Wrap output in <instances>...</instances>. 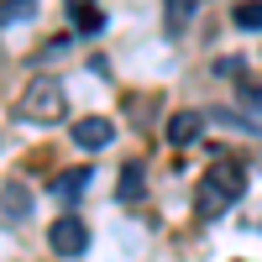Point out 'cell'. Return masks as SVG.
I'll return each instance as SVG.
<instances>
[{
	"instance_id": "obj_3",
	"label": "cell",
	"mask_w": 262,
	"mask_h": 262,
	"mask_svg": "<svg viewBox=\"0 0 262 262\" xmlns=\"http://www.w3.org/2000/svg\"><path fill=\"white\" fill-rule=\"evenodd\" d=\"M48 247L58 257H84V252H90V226L74 221V215H58L53 231H48Z\"/></svg>"
},
{
	"instance_id": "obj_2",
	"label": "cell",
	"mask_w": 262,
	"mask_h": 262,
	"mask_svg": "<svg viewBox=\"0 0 262 262\" xmlns=\"http://www.w3.org/2000/svg\"><path fill=\"white\" fill-rule=\"evenodd\" d=\"M247 194V168L242 163H231V158H221V163H210V173L200 179V210L205 215H221L226 205H236Z\"/></svg>"
},
{
	"instance_id": "obj_7",
	"label": "cell",
	"mask_w": 262,
	"mask_h": 262,
	"mask_svg": "<svg viewBox=\"0 0 262 262\" xmlns=\"http://www.w3.org/2000/svg\"><path fill=\"white\" fill-rule=\"evenodd\" d=\"M194 137H200V116H194V111H179V116L168 121V142L173 147H189Z\"/></svg>"
},
{
	"instance_id": "obj_14",
	"label": "cell",
	"mask_w": 262,
	"mask_h": 262,
	"mask_svg": "<svg viewBox=\"0 0 262 262\" xmlns=\"http://www.w3.org/2000/svg\"><path fill=\"white\" fill-rule=\"evenodd\" d=\"M74 11H90V0H69V16H74Z\"/></svg>"
},
{
	"instance_id": "obj_6",
	"label": "cell",
	"mask_w": 262,
	"mask_h": 262,
	"mask_svg": "<svg viewBox=\"0 0 262 262\" xmlns=\"http://www.w3.org/2000/svg\"><path fill=\"white\" fill-rule=\"evenodd\" d=\"M84 184H90V168H69V173H58L48 184V194L53 200H74V194H84Z\"/></svg>"
},
{
	"instance_id": "obj_5",
	"label": "cell",
	"mask_w": 262,
	"mask_h": 262,
	"mask_svg": "<svg viewBox=\"0 0 262 262\" xmlns=\"http://www.w3.org/2000/svg\"><path fill=\"white\" fill-rule=\"evenodd\" d=\"M111 137H116V126L105 121V116H84V121H74V142H79L84 152H100Z\"/></svg>"
},
{
	"instance_id": "obj_8",
	"label": "cell",
	"mask_w": 262,
	"mask_h": 262,
	"mask_svg": "<svg viewBox=\"0 0 262 262\" xmlns=\"http://www.w3.org/2000/svg\"><path fill=\"white\" fill-rule=\"evenodd\" d=\"M142 189H147V173H142V163H126V168H121V189H116V194H121L126 205H137V200H142Z\"/></svg>"
},
{
	"instance_id": "obj_1",
	"label": "cell",
	"mask_w": 262,
	"mask_h": 262,
	"mask_svg": "<svg viewBox=\"0 0 262 262\" xmlns=\"http://www.w3.org/2000/svg\"><path fill=\"white\" fill-rule=\"evenodd\" d=\"M16 121H21V126H58V121H69L63 84H58V79H32L27 90L16 95Z\"/></svg>"
},
{
	"instance_id": "obj_4",
	"label": "cell",
	"mask_w": 262,
	"mask_h": 262,
	"mask_svg": "<svg viewBox=\"0 0 262 262\" xmlns=\"http://www.w3.org/2000/svg\"><path fill=\"white\" fill-rule=\"evenodd\" d=\"M27 215H32L27 184H21V179H6V184H0V221H6V226H21Z\"/></svg>"
},
{
	"instance_id": "obj_12",
	"label": "cell",
	"mask_w": 262,
	"mask_h": 262,
	"mask_svg": "<svg viewBox=\"0 0 262 262\" xmlns=\"http://www.w3.org/2000/svg\"><path fill=\"white\" fill-rule=\"evenodd\" d=\"M100 21H105V16H100L95 6H90V11H74V27H79V32H100Z\"/></svg>"
},
{
	"instance_id": "obj_11",
	"label": "cell",
	"mask_w": 262,
	"mask_h": 262,
	"mask_svg": "<svg viewBox=\"0 0 262 262\" xmlns=\"http://www.w3.org/2000/svg\"><path fill=\"white\" fill-rule=\"evenodd\" d=\"M37 11V0H0V21H6V27H11V21H27Z\"/></svg>"
},
{
	"instance_id": "obj_13",
	"label": "cell",
	"mask_w": 262,
	"mask_h": 262,
	"mask_svg": "<svg viewBox=\"0 0 262 262\" xmlns=\"http://www.w3.org/2000/svg\"><path fill=\"white\" fill-rule=\"evenodd\" d=\"M236 90H242V100H247V105H257V111H262V84H252V79L242 74V79H236Z\"/></svg>"
},
{
	"instance_id": "obj_10",
	"label": "cell",
	"mask_w": 262,
	"mask_h": 262,
	"mask_svg": "<svg viewBox=\"0 0 262 262\" xmlns=\"http://www.w3.org/2000/svg\"><path fill=\"white\" fill-rule=\"evenodd\" d=\"M231 16H236V27H247V32H262V0H242V6H236Z\"/></svg>"
},
{
	"instance_id": "obj_9",
	"label": "cell",
	"mask_w": 262,
	"mask_h": 262,
	"mask_svg": "<svg viewBox=\"0 0 262 262\" xmlns=\"http://www.w3.org/2000/svg\"><path fill=\"white\" fill-rule=\"evenodd\" d=\"M189 11H194V0H168V37H184Z\"/></svg>"
}]
</instances>
